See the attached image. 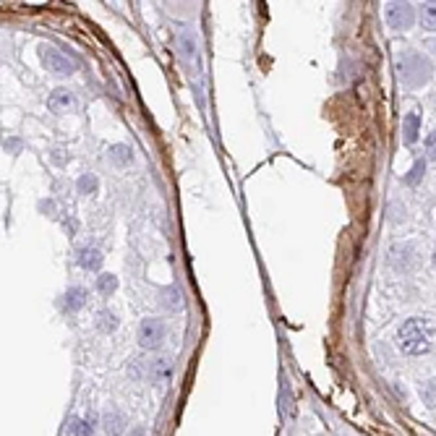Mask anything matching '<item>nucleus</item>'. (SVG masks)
Returning <instances> with one entry per match:
<instances>
[{"mask_svg":"<svg viewBox=\"0 0 436 436\" xmlns=\"http://www.w3.org/2000/svg\"><path fill=\"white\" fill-rule=\"evenodd\" d=\"M277 410H279V416H282V421H293V418L298 416L296 397H293V392H290V384H288V379L285 377H282V382H279Z\"/></svg>","mask_w":436,"mask_h":436,"instance_id":"8","label":"nucleus"},{"mask_svg":"<svg viewBox=\"0 0 436 436\" xmlns=\"http://www.w3.org/2000/svg\"><path fill=\"white\" fill-rule=\"evenodd\" d=\"M436 345V321L431 317H410L397 329V347L405 356H426Z\"/></svg>","mask_w":436,"mask_h":436,"instance_id":"1","label":"nucleus"},{"mask_svg":"<svg viewBox=\"0 0 436 436\" xmlns=\"http://www.w3.org/2000/svg\"><path fill=\"white\" fill-rule=\"evenodd\" d=\"M60 152H63V149H52V159H55L58 165H66V157H63Z\"/></svg>","mask_w":436,"mask_h":436,"instance_id":"25","label":"nucleus"},{"mask_svg":"<svg viewBox=\"0 0 436 436\" xmlns=\"http://www.w3.org/2000/svg\"><path fill=\"white\" fill-rule=\"evenodd\" d=\"M87 306V290L79 288V285H73V288L66 290V296H63V308L68 311V314H76L81 308Z\"/></svg>","mask_w":436,"mask_h":436,"instance_id":"12","label":"nucleus"},{"mask_svg":"<svg viewBox=\"0 0 436 436\" xmlns=\"http://www.w3.org/2000/svg\"><path fill=\"white\" fill-rule=\"evenodd\" d=\"M48 108L52 110L55 115H66V112H73V110L79 108V97H76V92L66 89V87H58V89L50 92Z\"/></svg>","mask_w":436,"mask_h":436,"instance_id":"6","label":"nucleus"},{"mask_svg":"<svg viewBox=\"0 0 436 436\" xmlns=\"http://www.w3.org/2000/svg\"><path fill=\"white\" fill-rule=\"evenodd\" d=\"M180 45H183V55H186V58L196 55V42L191 40L189 31H183V37H180Z\"/></svg>","mask_w":436,"mask_h":436,"instance_id":"23","label":"nucleus"},{"mask_svg":"<svg viewBox=\"0 0 436 436\" xmlns=\"http://www.w3.org/2000/svg\"><path fill=\"white\" fill-rule=\"evenodd\" d=\"M115 290H118V277L110 275V272H102V275L97 277V293L102 298H110Z\"/></svg>","mask_w":436,"mask_h":436,"instance_id":"18","label":"nucleus"},{"mask_svg":"<svg viewBox=\"0 0 436 436\" xmlns=\"http://www.w3.org/2000/svg\"><path fill=\"white\" fill-rule=\"evenodd\" d=\"M426 48L431 50V52H434V55H436V40H428V42H426Z\"/></svg>","mask_w":436,"mask_h":436,"instance_id":"27","label":"nucleus"},{"mask_svg":"<svg viewBox=\"0 0 436 436\" xmlns=\"http://www.w3.org/2000/svg\"><path fill=\"white\" fill-rule=\"evenodd\" d=\"M40 60H42V66H45L50 73H55V76H71V73H76V68H79V63L71 58L68 52L52 48L48 42L40 45Z\"/></svg>","mask_w":436,"mask_h":436,"instance_id":"3","label":"nucleus"},{"mask_svg":"<svg viewBox=\"0 0 436 436\" xmlns=\"http://www.w3.org/2000/svg\"><path fill=\"white\" fill-rule=\"evenodd\" d=\"M397 76H400V81H402L405 87L418 89V87H423V84L431 81L434 66H431V60H428L423 52L407 50V52H402V55L397 58Z\"/></svg>","mask_w":436,"mask_h":436,"instance_id":"2","label":"nucleus"},{"mask_svg":"<svg viewBox=\"0 0 436 436\" xmlns=\"http://www.w3.org/2000/svg\"><path fill=\"white\" fill-rule=\"evenodd\" d=\"M423 144H426L428 159H434V162H436V131H431V133H428V136H426V141H423Z\"/></svg>","mask_w":436,"mask_h":436,"instance_id":"24","label":"nucleus"},{"mask_svg":"<svg viewBox=\"0 0 436 436\" xmlns=\"http://www.w3.org/2000/svg\"><path fill=\"white\" fill-rule=\"evenodd\" d=\"M423 173H426V159H418L416 165H413V170H410V175L405 178V183H410V186H416L418 180L423 178Z\"/></svg>","mask_w":436,"mask_h":436,"instance_id":"22","label":"nucleus"},{"mask_svg":"<svg viewBox=\"0 0 436 436\" xmlns=\"http://www.w3.org/2000/svg\"><path fill=\"white\" fill-rule=\"evenodd\" d=\"M416 248L410 243H402V246H395L389 251V264L397 269V272H407V269L416 267Z\"/></svg>","mask_w":436,"mask_h":436,"instance_id":"7","label":"nucleus"},{"mask_svg":"<svg viewBox=\"0 0 436 436\" xmlns=\"http://www.w3.org/2000/svg\"><path fill=\"white\" fill-rule=\"evenodd\" d=\"M165 335H168V327H165L162 319H157V317L141 319V324H139L141 350H159L162 342H165Z\"/></svg>","mask_w":436,"mask_h":436,"instance_id":"4","label":"nucleus"},{"mask_svg":"<svg viewBox=\"0 0 436 436\" xmlns=\"http://www.w3.org/2000/svg\"><path fill=\"white\" fill-rule=\"evenodd\" d=\"M102 428H105L108 436H123L126 428H129V418L123 416L120 410H115V407H110V410H105V416H102Z\"/></svg>","mask_w":436,"mask_h":436,"instance_id":"10","label":"nucleus"},{"mask_svg":"<svg viewBox=\"0 0 436 436\" xmlns=\"http://www.w3.org/2000/svg\"><path fill=\"white\" fill-rule=\"evenodd\" d=\"M384 19L395 31H407L418 19V10L413 3H387Z\"/></svg>","mask_w":436,"mask_h":436,"instance_id":"5","label":"nucleus"},{"mask_svg":"<svg viewBox=\"0 0 436 436\" xmlns=\"http://www.w3.org/2000/svg\"><path fill=\"white\" fill-rule=\"evenodd\" d=\"M76 264L81 269H87V272H97L105 264V256H102V251L97 246H81L76 251Z\"/></svg>","mask_w":436,"mask_h":436,"instance_id":"9","label":"nucleus"},{"mask_svg":"<svg viewBox=\"0 0 436 436\" xmlns=\"http://www.w3.org/2000/svg\"><path fill=\"white\" fill-rule=\"evenodd\" d=\"M108 157H110V162L126 168V165H131V159H133V152H131L129 144H112V147L108 149Z\"/></svg>","mask_w":436,"mask_h":436,"instance_id":"15","label":"nucleus"},{"mask_svg":"<svg viewBox=\"0 0 436 436\" xmlns=\"http://www.w3.org/2000/svg\"><path fill=\"white\" fill-rule=\"evenodd\" d=\"M94 421L92 418H73L68 426V434L71 436H94Z\"/></svg>","mask_w":436,"mask_h":436,"instance_id":"17","label":"nucleus"},{"mask_svg":"<svg viewBox=\"0 0 436 436\" xmlns=\"http://www.w3.org/2000/svg\"><path fill=\"white\" fill-rule=\"evenodd\" d=\"M76 191L81 196H97L99 191V178L94 173H81L79 180H76Z\"/></svg>","mask_w":436,"mask_h":436,"instance_id":"14","label":"nucleus"},{"mask_svg":"<svg viewBox=\"0 0 436 436\" xmlns=\"http://www.w3.org/2000/svg\"><path fill=\"white\" fill-rule=\"evenodd\" d=\"M149 377L154 379L157 384L170 382V377H173V366H170L168 358H157V361H152V366H149Z\"/></svg>","mask_w":436,"mask_h":436,"instance_id":"13","label":"nucleus"},{"mask_svg":"<svg viewBox=\"0 0 436 436\" xmlns=\"http://www.w3.org/2000/svg\"><path fill=\"white\" fill-rule=\"evenodd\" d=\"M421 136V115L418 112H407L405 118H402V141H405L407 147H413Z\"/></svg>","mask_w":436,"mask_h":436,"instance_id":"11","label":"nucleus"},{"mask_svg":"<svg viewBox=\"0 0 436 436\" xmlns=\"http://www.w3.org/2000/svg\"><path fill=\"white\" fill-rule=\"evenodd\" d=\"M183 293H180V288H175V285H170V288H165L162 290V306L165 308H183Z\"/></svg>","mask_w":436,"mask_h":436,"instance_id":"20","label":"nucleus"},{"mask_svg":"<svg viewBox=\"0 0 436 436\" xmlns=\"http://www.w3.org/2000/svg\"><path fill=\"white\" fill-rule=\"evenodd\" d=\"M118 324H120L118 317H115L112 311H108V308L97 314V329L102 332V335H110V332H115V329H118Z\"/></svg>","mask_w":436,"mask_h":436,"instance_id":"19","label":"nucleus"},{"mask_svg":"<svg viewBox=\"0 0 436 436\" xmlns=\"http://www.w3.org/2000/svg\"><path fill=\"white\" fill-rule=\"evenodd\" d=\"M418 392H421V400L426 402V407H431V410H434V407H436V377L434 379H426V382L421 384V389H418Z\"/></svg>","mask_w":436,"mask_h":436,"instance_id":"21","label":"nucleus"},{"mask_svg":"<svg viewBox=\"0 0 436 436\" xmlns=\"http://www.w3.org/2000/svg\"><path fill=\"white\" fill-rule=\"evenodd\" d=\"M129 436H147V431H144V428H141V426H133V428H131V431H129Z\"/></svg>","mask_w":436,"mask_h":436,"instance_id":"26","label":"nucleus"},{"mask_svg":"<svg viewBox=\"0 0 436 436\" xmlns=\"http://www.w3.org/2000/svg\"><path fill=\"white\" fill-rule=\"evenodd\" d=\"M418 21L426 31H436V3H423L418 10Z\"/></svg>","mask_w":436,"mask_h":436,"instance_id":"16","label":"nucleus"},{"mask_svg":"<svg viewBox=\"0 0 436 436\" xmlns=\"http://www.w3.org/2000/svg\"><path fill=\"white\" fill-rule=\"evenodd\" d=\"M431 261H434V269H436V248H434V256H431Z\"/></svg>","mask_w":436,"mask_h":436,"instance_id":"28","label":"nucleus"}]
</instances>
